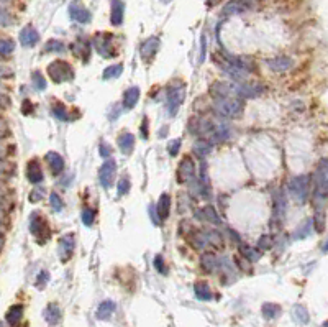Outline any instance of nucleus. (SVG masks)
I'll return each mask as SVG.
<instances>
[{"label":"nucleus","mask_w":328,"mask_h":327,"mask_svg":"<svg viewBox=\"0 0 328 327\" xmlns=\"http://www.w3.org/2000/svg\"><path fill=\"white\" fill-rule=\"evenodd\" d=\"M198 133L210 137V140L213 141H225L230 138L231 130L225 122H222V119L218 120H205L200 123V127L197 128Z\"/></svg>","instance_id":"1"},{"label":"nucleus","mask_w":328,"mask_h":327,"mask_svg":"<svg viewBox=\"0 0 328 327\" xmlns=\"http://www.w3.org/2000/svg\"><path fill=\"white\" fill-rule=\"evenodd\" d=\"M213 110L217 112L220 117H238L243 112V102L240 99L235 97H222V99H215Z\"/></svg>","instance_id":"2"},{"label":"nucleus","mask_w":328,"mask_h":327,"mask_svg":"<svg viewBox=\"0 0 328 327\" xmlns=\"http://www.w3.org/2000/svg\"><path fill=\"white\" fill-rule=\"evenodd\" d=\"M185 99V86L180 81H172L167 87V114L174 117Z\"/></svg>","instance_id":"3"},{"label":"nucleus","mask_w":328,"mask_h":327,"mask_svg":"<svg viewBox=\"0 0 328 327\" xmlns=\"http://www.w3.org/2000/svg\"><path fill=\"white\" fill-rule=\"evenodd\" d=\"M309 189H310L309 174L295 176V178H292L291 181H289V192H291L292 197H294L297 202H300V204H304V202L307 201Z\"/></svg>","instance_id":"4"},{"label":"nucleus","mask_w":328,"mask_h":327,"mask_svg":"<svg viewBox=\"0 0 328 327\" xmlns=\"http://www.w3.org/2000/svg\"><path fill=\"white\" fill-rule=\"evenodd\" d=\"M48 74L51 77V81L54 83H69V81L74 79V71H72L71 64H67L66 61H53L48 66Z\"/></svg>","instance_id":"5"},{"label":"nucleus","mask_w":328,"mask_h":327,"mask_svg":"<svg viewBox=\"0 0 328 327\" xmlns=\"http://www.w3.org/2000/svg\"><path fill=\"white\" fill-rule=\"evenodd\" d=\"M115 173H116V161L110 160V158L107 161H103V165L100 166V171H98V181H100V184L105 189L114 186Z\"/></svg>","instance_id":"6"},{"label":"nucleus","mask_w":328,"mask_h":327,"mask_svg":"<svg viewBox=\"0 0 328 327\" xmlns=\"http://www.w3.org/2000/svg\"><path fill=\"white\" fill-rule=\"evenodd\" d=\"M30 230L34 237L41 239V242H45L46 239H49L51 232L48 229V224H46V219L41 217L40 214H33L32 219H30Z\"/></svg>","instance_id":"7"},{"label":"nucleus","mask_w":328,"mask_h":327,"mask_svg":"<svg viewBox=\"0 0 328 327\" xmlns=\"http://www.w3.org/2000/svg\"><path fill=\"white\" fill-rule=\"evenodd\" d=\"M233 86V92L238 94L241 97H258L264 92V87L256 83H235Z\"/></svg>","instance_id":"8"},{"label":"nucleus","mask_w":328,"mask_h":327,"mask_svg":"<svg viewBox=\"0 0 328 327\" xmlns=\"http://www.w3.org/2000/svg\"><path fill=\"white\" fill-rule=\"evenodd\" d=\"M112 35L109 33H98V35L94 38V46H96V50L100 53L102 56H105V58H112V56H115V50H114V45H112Z\"/></svg>","instance_id":"9"},{"label":"nucleus","mask_w":328,"mask_h":327,"mask_svg":"<svg viewBox=\"0 0 328 327\" xmlns=\"http://www.w3.org/2000/svg\"><path fill=\"white\" fill-rule=\"evenodd\" d=\"M194 176H196V165H194V161L191 160V158H184L182 163L179 165V170H178L179 183L192 181Z\"/></svg>","instance_id":"10"},{"label":"nucleus","mask_w":328,"mask_h":327,"mask_svg":"<svg viewBox=\"0 0 328 327\" xmlns=\"http://www.w3.org/2000/svg\"><path fill=\"white\" fill-rule=\"evenodd\" d=\"M69 15L77 23H89L90 21V12L82 5L81 2H72L69 7Z\"/></svg>","instance_id":"11"},{"label":"nucleus","mask_w":328,"mask_h":327,"mask_svg":"<svg viewBox=\"0 0 328 327\" xmlns=\"http://www.w3.org/2000/svg\"><path fill=\"white\" fill-rule=\"evenodd\" d=\"M74 245H76V240L72 234H67L63 237L61 242H59V258H61V261H67L69 258L72 257Z\"/></svg>","instance_id":"12"},{"label":"nucleus","mask_w":328,"mask_h":327,"mask_svg":"<svg viewBox=\"0 0 328 327\" xmlns=\"http://www.w3.org/2000/svg\"><path fill=\"white\" fill-rule=\"evenodd\" d=\"M158 46H159V38L158 36H151L146 41H143V45H141V50H140L141 58H143L145 61H149V59L153 58L154 54H156Z\"/></svg>","instance_id":"13"},{"label":"nucleus","mask_w":328,"mask_h":327,"mask_svg":"<svg viewBox=\"0 0 328 327\" xmlns=\"http://www.w3.org/2000/svg\"><path fill=\"white\" fill-rule=\"evenodd\" d=\"M38 40H40V33H38L33 27H30V25L20 32V43L23 46H27V48L34 46L38 43Z\"/></svg>","instance_id":"14"},{"label":"nucleus","mask_w":328,"mask_h":327,"mask_svg":"<svg viewBox=\"0 0 328 327\" xmlns=\"http://www.w3.org/2000/svg\"><path fill=\"white\" fill-rule=\"evenodd\" d=\"M266 63H267V66H269V69L278 71V72L291 69L292 64H294V61H292L291 58H287V56H276L273 59H267Z\"/></svg>","instance_id":"15"},{"label":"nucleus","mask_w":328,"mask_h":327,"mask_svg":"<svg viewBox=\"0 0 328 327\" xmlns=\"http://www.w3.org/2000/svg\"><path fill=\"white\" fill-rule=\"evenodd\" d=\"M123 14H125V3L122 0H112V15L110 21L114 27H118L123 21Z\"/></svg>","instance_id":"16"},{"label":"nucleus","mask_w":328,"mask_h":327,"mask_svg":"<svg viewBox=\"0 0 328 327\" xmlns=\"http://www.w3.org/2000/svg\"><path fill=\"white\" fill-rule=\"evenodd\" d=\"M27 178H28V181L33 184H38L43 181V171H41L40 163L36 160H32L27 165Z\"/></svg>","instance_id":"17"},{"label":"nucleus","mask_w":328,"mask_h":327,"mask_svg":"<svg viewBox=\"0 0 328 327\" xmlns=\"http://www.w3.org/2000/svg\"><path fill=\"white\" fill-rule=\"evenodd\" d=\"M46 161H48L51 171H53V174L63 173V170H64V160H63V156L59 153H56V152L48 153V155H46Z\"/></svg>","instance_id":"18"},{"label":"nucleus","mask_w":328,"mask_h":327,"mask_svg":"<svg viewBox=\"0 0 328 327\" xmlns=\"http://www.w3.org/2000/svg\"><path fill=\"white\" fill-rule=\"evenodd\" d=\"M116 141H118V148L122 150L125 155H130L133 152V146H135V137H133L130 132H123Z\"/></svg>","instance_id":"19"},{"label":"nucleus","mask_w":328,"mask_h":327,"mask_svg":"<svg viewBox=\"0 0 328 327\" xmlns=\"http://www.w3.org/2000/svg\"><path fill=\"white\" fill-rule=\"evenodd\" d=\"M169 209H171V196L169 194H161L158 204H156V212L161 221L169 217Z\"/></svg>","instance_id":"20"},{"label":"nucleus","mask_w":328,"mask_h":327,"mask_svg":"<svg viewBox=\"0 0 328 327\" xmlns=\"http://www.w3.org/2000/svg\"><path fill=\"white\" fill-rule=\"evenodd\" d=\"M115 308L116 306H115L114 301H103V303L97 309V319H100V321L110 319V316L115 312Z\"/></svg>","instance_id":"21"},{"label":"nucleus","mask_w":328,"mask_h":327,"mask_svg":"<svg viewBox=\"0 0 328 327\" xmlns=\"http://www.w3.org/2000/svg\"><path fill=\"white\" fill-rule=\"evenodd\" d=\"M138 99H140V89H138L136 86H133V87H130L127 92H125L123 107H125V109H133V107L136 105Z\"/></svg>","instance_id":"22"},{"label":"nucleus","mask_w":328,"mask_h":327,"mask_svg":"<svg viewBox=\"0 0 328 327\" xmlns=\"http://www.w3.org/2000/svg\"><path fill=\"white\" fill-rule=\"evenodd\" d=\"M72 50H74L76 56L82 58V61H87L90 54V43L84 40H77L74 45H72Z\"/></svg>","instance_id":"23"},{"label":"nucleus","mask_w":328,"mask_h":327,"mask_svg":"<svg viewBox=\"0 0 328 327\" xmlns=\"http://www.w3.org/2000/svg\"><path fill=\"white\" fill-rule=\"evenodd\" d=\"M284 212H286V199H284L282 192L278 191L274 196V217L278 219V221H282Z\"/></svg>","instance_id":"24"},{"label":"nucleus","mask_w":328,"mask_h":327,"mask_svg":"<svg viewBox=\"0 0 328 327\" xmlns=\"http://www.w3.org/2000/svg\"><path fill=\"white\" fill-rule=\"evenodd\" d=\"M45 319L51 326H56L59 321H61V309L58 308V304H49V306L46 308Z\"/></svg>","instance_id":"25"},{"label":"nucleus","mask_w":328,"mask_h":327,"mask_svg":"<svg viewBox=\"0 0 328 327\" xmlns=\"http://www.w3.org/2000/svg\"><path fill=\"white\" fill-rule=\"evenodd\" d=\"M194 293H196V296L200 301H209L212 298V290H210V286L205 281H197L194 285Z\"/></svg>","instance_id":"26"},{"label":"nucleus","mask_w":328,"mask_h":327,"mask_svg":"<svg viewBox=\"0 0 328 327\" xmlns=\"http://www.w3.org/2000/svg\"><path fill=\"white\" fill-rule=\"evenodd\" d=\"M197 217L202 219V221H205V222H209V224H220V219L217 216V212H215V209L213 207H209V206L198 210Z\"/></svg>","instance_id":"27"},{"label":"nucleus","mask_w":328,"mask_h":327,"mask_svg":"<svg viewBox=\"0 0 328 327\" xmlns=\"http://www.w3.org/2000/svg\"><path fill=\"white\" fill-rule=\"evenodd\" d=\"M21 316H23V306L21 304H15V306H12L10 309H8L7 312V322L10 326H15L18 324Z\"/></svg>","instance_id":"28"},{"label":"nucleus","mask_w":328,"mask_h":327,"mask_svg":"<svg viewBox=\"0 0 328 327\" xmlns=\"http://www.w3.org/2000/svg\"><path fill=\"white\" fill-rule=\"evenodd\" d=\"M212 152V143L209 140H198L196 145H194V153L197 155L198 158L204 160L205 156H209V153Z\"/></svg>","instance_id":"29"},{"label":"nucleus","mask_w":328,"mask_h":327,"mask_svg":"<svg viewBox=\"0 0 328 327\" xmlns=\"http://www.w3.org/2000/svg\"><path fill=\"white\" fill-rule=\"evenodd\" d=\"M312 224H313V221L312 219H309V221H305L302 225H299L295 229V232L292 234V237H294L295 240H300V239H305V237H309L310 234H312Z\"/></svg>","instance_id":"30"},{"label":"nucleus","mask_w":328,"mask_h":327,"mask_svg":"<svg viewBox=\"0 0 328 327\" xmlns=\"http://www.w3.org/2000/svg\"><path fill=\"white\" fill-rule=\"evenodd\" d=\"M261 312L266 319H276V317L280 316V306L279 304H274V303H266V304H262Z\"/></svg>","instance_id":"31"},{"label":"nucleus","mask_w":328,"mask_h":327,"mask_svg":"<svg viewBox=\"0 0 328 327\" xmlns=\"http://www.w3.org/2000/svg\"><path fill=\"white\" fill-rule=\"evenodd\" d=\"M292 316H294L295 322H299V324H307V322H309L307 309H305L304 306H300V304L294 306V309H292Z\"/></svg>","instance_id":"32"},{"label":"nucleus","mask_w":328,"mask_h":327,"mask_svg":"<svg viewBox=\"0 0 328 327\" xmlns=\"http://www.w3.org/2000/svg\"><path fill=\"white\" fill-rule=\"evenodd\" d=\"M51 112H53V115L56 119L63 120V122H71V120H72V115L67 114V109L63 104H56L53 109H51Z\"/></svg>","instance_id":"33"},{"label":"nucleus","mask_w":328,"mask_h":327,"mask_svg":"<svg viewBox=\"0 0 328 327\" xmlns=\"http://www.w3.org/2000/svg\"><path fill=\"white\" fill-rule=\"evenodd\" d=\"M123 72V64H114V66L105 68V71L102 72V77L105 81L114 79V77H118Z\"/></svg>","instance_id":"34"},{"label":"nucleus","mask_w":328,"mask_h":327,"mask_svg":"<svg viewBox=\"0 0 328 327\" xmlns=\"http://www.w3.org/2000/svg\"><path fill=\"white\" fill-rule=\"evenodd\" d=\"M246 10V5H243L241 2H230L227 3L223 8V15H235V14H243Z\"/></svg>","instance_id":"35"},{"label":"nucleus","mask_w":328,"mask_h":327,"mask_svg":"<svg viewBox=\"0 0 328 327\" xmlns=\"http://www.w3.org/2000/svg\"><path fill=\"white\" fill-rule=\"evenodd\" d=\"M218 261L212 253H205L204 257H202V266H204V270L207 272H213L215 268H218Z\"/></svg>","instance_id":"36"},{"label":"nucleus","mask_w":328,"mask_h":327,"mask_svg":"<svg viewBox=\"0 0 328 327\" xmlns=\"http://www.w3.org/2000/svg\"><path fill=\"white\" fill-rule=\"evenodd\" d=\"M45 51L46 53H64V51H66V45L58 40H49L46 43Z\"/></svg>","instance_id":"37"},{"label":"nucleus","mask_w":328,"mask_h":327,"mask_svg":"<svg viewBox=\"0 0 328 327\" xmlns=\"http://www.w3.org/2000/svg\"><path fill=\"white\" fill-rule=\"evenodd\" d=\"M240 250L249 261H256V260H260V257H261V252L254 250V248H251V247H246V245H241Z\"/></svg>","instance_id":"38"},{"label":"nucleus","mask_w":328,"mask_h":327,"mask_svg":"<svg viewBox=\"0 0 328 327\" xmlns=\"http://www.w3.org/2000/svg\"><path fill=\"white\" fill-rule=\"evenodd\" d=\"M32 79H33V86H34V89H36V91H45V89H46V81H45V77L41 76V72H33Z\"/></svg>","instance_id":"39"},{"label":"nucleus","mask_w":328,"mask_h":327,"mask_svg":"<svg viewBox=\"0 0 328 327\" xmlns=\"http://www.w3.org/2000/svg\"><path fill=\"white\" fill-rule=\"evenodd\" d=\"M49 202H51V207L54 209V212H61L63 210V207H64V204H63V199L59 197L56 192H51V196H49Z\"/></svg>","instance_id":"40"},{"label":"nucleus","mask_w":328,"mask_h":327,"mask_svg":"<svg viewBox=\"0 0 328 327\" xmlns=\"http://www.w3.org/2000/svg\"><path fill=\"white\" fill-rule=\"evenodd\" d=\"M14 50H15V43L12 40H2V43H0V53H2V56L12 54Z\"/></svg>","instance_id":"41"},{"label":"nucleus","mask_w":328,"mask_h":327,"mask_svg":"<svg viewBox=\"0 0 328 327\" xmlns=\"http://www.w3.org/2000/svg\"><path fill=\"white\" fill-rule=\"evenodd\" d=\"M116 189H118V194L120 196H125L128 191H130V179H128V178H122L118 181V186H116Z\"/></svg>","instance_id":"42"},{"label":"nucleus","mask_w":328,"mask_h":327,"mask_svg":"<svg viewBox=\"0 0 328 327\" xmlns=\"http://www.w3.org/2000/svg\"><path fill=\"white\" fill-rule=\"evenodd\" d=\"M180 145H182V140L180 138H176V140L169 141V145H167V152H169L171 156H176V155H178Z\"/></svg>","instance_id":"43"},{"label":"nucleus","mask_w":328,"mask_h":327,"mask_svg":"<svg viewBox=\"0 0 328 327\" xmlns=\"http://www.w3.org/2000/svg\"><path fill=\"white\" fill-rule=\"evenodd\" d=\"M317 173L322 176L323 181H325V183H327V186H328V160H323V161L320 163V165H318Z\"/></svg>","instance_id":"44"},{"label":"nucleus","mask_w":328,"mask_h":327,"mask_svg":"<svg viewBox=\"0 0 328 327\" xmlns=\"http://www.w3.org/2000/svg\"><path fill=\"white\" fill-rule=\"evenodd\" d=\"M94 217H96V214H94L92 209H85L84 212H82V221L87 227H90L94 224Z\"/></svg>","instance_id":"45"},{"label":"nucleus","mask_w":328,"mask_h":327,"mask_svg":"<svg viewBox=\"0 0 328 327\" xmlns=\"http://www.w3.org/2000/svg\"><path fill=\"white\" fill-rule=\"evenodd\" d=\"M98 152H100V156H102V158L109 160L110 155H112V148L109 146V143H102V145H100V150H98Z\"/></svg>","instance_id":"46"},{"label":"nucleus","mask_w":328,"mask_h":327,"mask_svg":"<svg viewBox=\"0 0 328 327\" xmlns=\"http://www.w3.org/2000/svg\"><path fill=\"white\" fill-rule=\"evenodd\" d=\"M271 242H273V240H271V237H267V235H264V237H261L260 239V248L261 250H267V248L271 247Z\"/></svg>","instance_id":"47"},{"label":"nucleus","mask_w":328,"mask_h":327,"mask_svg":"<svg viewBox=\"0 0 328 327\" xmlns=\"http://www.w3.org/2000/svg\"><path fill=\"white\" fill-rule=\"evenodd\" d=\"M43 194H45V191H43L41 188H40V189H34V191L32 192V194H30V201H32V202L40 201L41 197H43Z\"/></svg>","instance_id":"48"},{"label":"nucleus","mask_w":328,"mask_h":327,"mask_svg":"<svg viewBox=\"0 0 328 327\" xmlns=\"http://www.w3.org/2000/svg\"><path fill=\"white\" fill-rule=\"evenodd\" d=\"M154 266L159 270L161 273H166V268H164V261H163V257L161 255H156L154 257Z\"/></svg>","instance_id":"49"},{"label":"nucleus","mask_w":328,"mask_h":327,"mask_svg":"<svg viewBox=\"0 0 328 327\" xmlns=\"http://www.w3.org/2000/svg\"><path fill=\"white\" fill-rule=\"evenodd\" d=\"M46 281H48V273H46V272H41V273H40V278L36 279V286H38V288H43V286H45V283H46Z\"/></svg>","instance_id":"50"},{"label":"nucleus","mask_w":328,"mask_h":327,"mask_svg":"<svg viewBox=\"0 0 328 327\" xmlns=\"http://www.w3.org/2000/svg\"><path fill=\"white\" fill-rule=\"evenodd\" d=\"M141 137L148 138V119H143V125H141Z\"/></svg>","instance_id":"51"},{"label":"nucleus","mask_w":328,"mask_h":327,"mask_svg":"<svg viewBox=\"0 0 328 327\" xmlns=\"http://www.w3.org/2000/svg\"><path fill=\"white\" fill-rule=\"evenodd\" d=\"M32 110H33L32 102H30V101H25V102H23V109H21V112H23V114H32Z\"/></svg>","instance_id":"52"},{"label":"nucleus","mask_w":328,"mask_h":327,"mask_svg":"<svg viewBox=\"0 0 328 327\" xmlns=\"http://www.w3.org/2000/svg\"><path fill=\"white\" fill-rule=\"evenodd\" d=\"M149 212H151V219H153V222L156 224V225H159V224H161V219H159V216H154V206H149Z\"/></svg>","instance_id":"53"},{"label":"nucleus","mask_w":328,"mask_h":327,"mask_svg":"<svg viewBox=\"0 0 328 327\" xmlns=\"http://www.w3.org/2000/svg\"><path fill=\"white\" fill-rule=\"evenodd\" d=\"M323 248H325V252H328V240H327V243H325V247H323Z\"/></svg>","instance_id":"54"},{"label":"nucleus","mask_w":328,"mask_h":327,"mask_svg":"<svg viewBox=\"0 0 328 327\" xmlns=\"http://www.w3.org/2000/svg\"><path fill=\"white\" fill-rule=\"evenodd\" d=\"M323 327H328V321H327V322H323Z\"/></svg>","instance_id":"55"},{"label":"nucleus","mask_w":328,"mask_h":327,"mask_svg":"<svg viewBox=\"0 0 328 327\" xmlns=\"http://www.w3.org/2000/svg\"><path fill=\"white\" fill-rule=\"evenodd\" d=\"M164 2H169V0H164Z\"/></svg>","instance_id":"56"}]
</instances>
